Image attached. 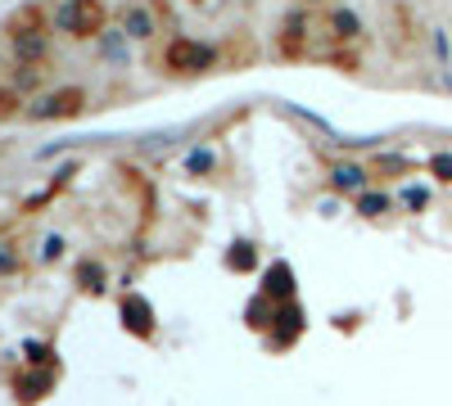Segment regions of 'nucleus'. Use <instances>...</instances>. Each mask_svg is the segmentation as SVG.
Masks as SVG:
<instances>
[{
  "instance_id": "nucleus-1",
  "label": "nucleus",
  "mask_w": 452,
  "mask_h": 406,
  "mask_svg": "<svg viewBox=\"0 0 452 406\" xmlns=\"http://www.w3.org/2000/svg\"><path fill=\"white\" fill-rule=\"evenodd\" d=\"M59 27L68 36H95L104 27V5L100 0H68L59 9Z\"/></svg>"
},
{
  "instance_id": "nucleus-2",
  "label": "nucleus",
  "mask_w": 452,
  "mask_h": 406,
  "mask_svg": "<svg viewBox=\"0 0 452 406\" xmlns=\"http://www.w3.org/2000/svg\"><path fill=\"white\" fill-rule=\"evenodd\" d=\"M82 109H86V91H77V86H64V91L45 95V100L36 104L32 118H77Z\"/></svg>"
},
{
  "instance_id": "nucleus-3",
  "label": "nucleus",
  "mask_w": 452,
  "mask_h": 406,
  "mask_svg": "<svg viewBox=\"0 0 452 406\" xmlns=\"http://www.w3.org/2000/svg\"><path fill=\"white\" fill-rule=\"evenodd\" d=\"M208 59H213V54H208L199 41H186V36H177V41L168 45V68L172 73H199Z\"/></svg>"
},
{
  "instance_id": "nucleus-4",
  "label": "nucleus",
  "mask_w": 452,
  "mask_h": 406,
  "mask_svg": "<svg viewBox=\"0 0 452 406\" xmlns=\"http://www.w3.org/2000/svg\"><path fill=\"white\" fill-rule=\"evenodd\" d=\"M5 32L14 36V41H23V36H45V9L41 5H23L18 14H9Z\"/></svg>"
},
{
  "instance_id": "nucleus-5",
  "label": "nucleus",
  "mask_w": 452,
  "mask_h": 406,
  "mask_svg": "<svg viewBox=\"0 0 452 406\" xmlns=\"http://www.w3.org/2000/svg\"><path fill=\"white\" fill-rule=\"evenodd\" d=\"M122 321H127L140 338H150V334H154V312H150V303H145V298H136V294H131V298H122Z\"/></svg>"
},
{
  "instance_id": "nucleus-6",
  "label": "nucleus",
  "mask_w": 452,
  "mask_h": 406,
  "mask_svg": "<svg viewBox=\"0 0 452 406\" xmlns=\"http://www.w3.org/2000/svg\"><path fill=\"white\" fill-rule=\"evenodd\" d=\"M122 27H127L131 36H150L154 32V14L150 9H127V14H122Z\"/></svg>"
},
{
  "instance_id": "nucleus-7",
  "label": "nucleus",
  "mask_w": 452,
  "mask_h": 406,
  "mask_svg": "<svg viewBox=\"0 0 452 406\" xmlns=\"http://www.w3.org/2000/svg\"><path fill=\"white\" fill-rule=\"evenodd\" d=\"M50 384H54V379H50V375H45V370H41V375H27V379L18 384V393H23V402H36V398H41L45 389H50Z\"/></svg>"
},
{
  "instance_id": "nucleus-8",
  "label": "nucleus",
  "mask_w": 452,
  "mask_h": 406,
  "mask_svg": "<svg viewBox=\"0 0 452 406\" xmlns=\"http://www.w3.org/2000/svg\"><path fill=\"white\" fill-rule=\"evenodd\" d=\"M276 321H281V343H285V338H294V334H299V325H303V321H299V307H294V303H285Z\"/></svg>"
},
{
  "instance_id": "nucleus-9",
  "label": "nucleus",
  "mask_w": 452,
  "mask_h": 406,
  "mask_svg": "<svg viewBox=\"0 0 452 406\" xmlns=\"http://www.w3.org/2000/svg\"><path fill=\"white\" fill-rule=\"evenodd\" d=\"M290 266H276L272 276H267V294H276V298H290Z\"/></svg>"
},
{
  "instance_id": "nucleus-10",
  "label": "nucleus",
  "mask_w": 452,
  "mask_h": 406,
  "mask_svg": "<svg viewBox=\"0 0 452 406\" xmlns=\"http://www.w3.org/2000/svg\"><path fill=\"white\" fill-rule=\"evenodd\" d=\"M335 186L340 190H358L362 186V167H335Z\"/></svg>"
},
{
  "instance_id": "nucleus-11",
  "label": "nucleus",
  "mask_w": 452,
  "mask_h": 406,
  "mask_svg": "<svg viewBox=\"0 0 452 406\" xmlns=\"http://www.w3.org/2000/svg\"><path fill=\"white\" fill-rule=\"evenodd\" d=\"M330 27H335V36H358V18L353 14H330Z\"/></svg>"
},
{
  "instance_id": "nucleus-12",
  "label": "nucleus",
  "mask_w": 452,
  "mask_h": 406,
  "mask_svg": "<svg viewBox=\"0 0 452 406\" xmlns=\"http://www.w3.org/2000/svg\"><path fill=\"white\" fill-rule=\"evenodd\" d=\"M77 280H82V289H91V294H95V289H100V280H104V271H100V266H91V262H86L82 271H77Z\"/></svg>"
},
{
  "instance_id": "nucleus-13",
  "label": "nucleus",
  "mask_w": 452,
  "mask_h": 406,
  "mask_svg": "<svg viewBox=\"0 0 452 406\" xmlns=\"http://www.w3.org/2000/svg\"><path fill=\"white\" fill-rule=\"evenodd\" d=\"M231 266H235V271H249V266H254V248H249V244H235V253H231Z\"/></svg>"
},
{
  "instance_id": "nucleus-14",
  "label": "nucleus",
  "mask_w": 452,
  "mask_h": 406,
  "mask_svg": "<svg viewBox=\"0 0 452 406\" xmlns=\"http://www.w3.org/2000/svg\"><path fill=\"white\" fill-rule=\"evenodd\" d=\"M384 208H389V203H384V195H362V212H367V217H380Z\"/></svg>"
},
{
  "instance_id": "nucleus-15",
  "label": "nucleus",
  "mask_w": 452,
  "mask_h": 406,
  "mask_svg": "<svg viewBox=\"0 0 452 406\" xmlns=\"http://www.w3.org/2000/svg\"><path fill=\"white\" fill-rule=\"evenodd\" d=\"M435 172H439L444 181H452V158H448V153H439V158H435Z\"/></svg>"
},
{
  "instance_id": "nucleus-16",
  "label": "nucleus",
  "mask_w": 452,
  "mask_h": 406,
  "mask_svg": "<svg viewBox=\"0 0 452 406\" xmlns=\"http://www.w3.org/2000/svg\"><path fill=\"white\" fill-rule=\"evenodd\" d=\"M0 271H18V257L5 253V248H0Z\"/></svg>"
}]
</instances>
